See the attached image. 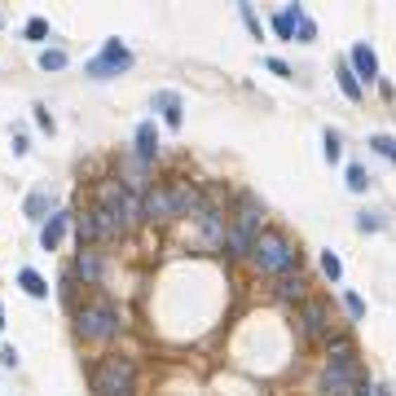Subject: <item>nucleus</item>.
Listing matches in <instances>:
<instances>
[{
	"instance_id": "nucleus-1",
	"label": "nucleus",
	"mask_w": 396,
	"mask_h": 396,
	"mask_svg": "<svg viewBox=\"0 0 396 396\" xmlns=\"http://www.w3.org/2000/svg\"><path fill=\"white\" fill-rule=\"evenodd\" d=\"M93 396H137V366L132 357H102L93 366Z\"/></svg>"
},
{
	"instance_id": "nucleus-2",
	"label": "nucleus",
	"mask_w": 396,
	"mask_h": 396,
	"mask_svg": "<svg viewBox=\"0 0 396 396\" xmlns=\"http://www.w3.org/2000/svg\"><path fill=\"white\" fill-rule=\"evenodd\" d=\"M251 260H256V269L260 273H277V277H286L295 269V260H300V251L277 234V229H260L256 242H251Z\"/></svg>"
},
{
	"instance_id": "nucleus-3",
	"label": "nucleus",
	"mask_w": 396,
	"mask_h": 396,
	"mask_svg": "<svg viewBox=\"0 0 396 396\" xmlns=\"http://www.w3.org/2000/svg\"><path fill=\"white\" fill-rule=\"evenodd\" d=\"M119 326H124V317H119V308H114L110 300H88L84 308L75 312V335L88 339V343L114 339V335H119Z\"/></svg>"
},
{
	"instance_id": "nucleus-4",
	"label": "nucleus",
	"mask_w": 396,
	"mask_h": 396,
	"mask_svg": "<svg viewBox=\"0 0 396 396\" xmlns=\"http://www.w3.org/2000/svg\"><path fill=\"white\" fill-rule=\"evenodd\" d=\"M260 220H264V207L256 203V194H242V198H238L234 229L225 234V242L234 246V256H251V242H256V234H260Z\"/></svg>"
},
{
	"instance_id": "nucleus-5",
	"label": "nucleus",
	"mask_w": 396,
	"mask_h": 396,
	"mask_svg": "<svg viewBox=\"0 0 396 396\" xmlns=\"http://www.w3.org/2000/svg\"><path fill=\"white\" fill-rule=\"evenodd\" d=\"M75 229H79V242H119L124 238V220L102 211V207H88L75 220Z\"/></svg>"
},
{
	"instance_id": "nucleus-6",
	"label": "nucleus",
	"mask_w": 396,
	"mask_h": 396,
	"mask_svg": "<svg viewBox=\"0 0 396 396\" xmlns=\"http://www.w3.org/2000/svg\"><path fill=\"white\" fill-rule=\"evenodd\" d=\"M132 66V53H128V44H119V40H106L102 44V53H97L84 71L93 75V79H110V75H119V71H128Z\"/></svg>"
},
{
	"instance_id": "nucleus-7",
	"label": "nucleus",
	"mask_w": 396,
	"mask_h": 396,
	"mask_svg": "<svg viewBox=\"0 0 396 396\" xmlns=\"http://www.w3.org/2000/svg\"><path fill=\"white\" fill-rule=\"evenodd\" d=\"M168 198H172V216H203V190L194 185V180L185 176H176L172 185H168Z\"/></svg>"
},
{
	"instance_id": "nucleus-8",
	"label": "nucleus",
	"mask_w": 396,
	"mask_h": 396,
	"mask_svg": "<svg viewBox=\"0 0 396 396\" xmlns=\"http://www.w3.org/2000/svg\"><path fill=\"white\" fill-rule=\"evenodd\" d=\"M300 322L308 339H330V308L322 300H304L300 304Z\"/></svg>"
},
{
	"instance_id": "nucleus-9",
	"label": "nucleus",
	"mask_w": 396,
	"mask_h": 396,
	"mask_svg": "<svg viewBox=\"0 0 396 396\" xmlns=\"http://www.w3.org/2000/svg\"><path fill=\"white\" fill-rule=\"evenodd\" d=\"M141 220H172V198H168V185H150L141 198Z\"/></svg>"
},
{
	"instance_id": "nucleus-10",
	"label": "nucleus",
	"mask_w": 396,
	"mask_h": 396,
	"mask_svg": "<svg viewBox=\"0 0 396 396\" xmlns=\"http://www.w3.org/2000/svg\"><path fill=\"white\" fill-rule=\"evenodd\" d=\"M352 75H357V84H361V79H366V84H370V79H378V58H374V48L370 44H352Z\"/></svg>"
},
{
	"instance_id": "nucleus-11",
	"label": "nucleus",
	"mask_w": 396,
	"mask_h": 396,
	"mask_svg": "<svg viewBox=\"0 0 396 396\" xmlns=\"http://www.w3.org/2000/svg\"><path fill=\"white\" fill-rule=\"evenodd\" d=\"M154 154H159V128L145 119L141 128H137V150H132V159H141V163H154Z\"/></svg>"
},
{
	"instance_id": "nucleus-12",
	"label": "nucleus",
	"mask_w": 396,
	"mask_h": 396,
	"mask_svg": "<svg viewBox=\"0 0 396 396\" xmlns=\"http://www.w3.org/2000/svg\"><path fill=\"white\" fill-rule=\"evenodd\" d=\"M66 225H71V216H66V211H58V216H48V220H44V229H40V246H44V251H58V242H62V234H66Z\"/></svg>"
},
{
	"instance_id": "nucleus-13",
	"label": "nucleus",
	"mask_w": 396,
	"mask_h": 396,
	"mask_svg": "<svg viewBox=\"0 0 396 396\" xmlns=\"http://www.w3.org/2000/svg\"><path fill=\"white\" fill-rule=\"evenodd\" d=\"M300 5H286V9H277L273 13V31H277V36H282V40H295V27H300Z\"/></svg>"
},
{
	"instance_id": "nucleus-14",
	"label": "nucleus",
	"mask_w": 396,
	"mask_h": 396,
	"mask_svg": "<svg viewBox=\"0 0 396 396\" xmlns=\"http://www.w3.org/2000/svg\"><path fill=\"white\" fill-rule=\"evenodd\" d=\"M154 110H163V119H168L172 128H180V93H172V88L154 93Z\"/></svg>"
},
{
	"instance_id": "nucleus-15",
	"label": "nucleus",
	"mask_w": 396,
	"mask_h": 396,
	"mask_svg": "<svg viewBox=\"0 0 396 396\" xmlns=\"http://www.w3.org/2000/svg\"><path fill=\"white\" fill-rule=\"evenodd\" d=\"M75 273L84 277V282H102V256H97V251H79L75 256Z\"/></svg>"
},
{
	"instance_id": "nucleus-16",
	"label": "nucleus",
	"mask_w": 396,
	"mask_h": 396,
	"mask_svg": "<svg viewBox=\"0 0 396 396\" xmlns=\"http://www.w3.org/2000/svg\"><path fill=\"white\" fill-rule=\"evenodd\" d=\"M18 282H22V291L31 295V300H44V295H48V282H44L36 269H22V273H18Z\"/></svg>"
},
{
	"instance_id": "nucleus-17",
	"label": "nucleus",
	"mask_w": 396,
	"mask_h": 396,
	"mask_svg": "<svg viewBox=\"0 0 396 396\" xmlns=\"http://www.w3.org/2000/svg\"><path fill=\"white\" fill-rule=\"evenodd\" d=\"M203 234H207V242H225V225H220V211H211V207H203Z\"/></svg>"
},
{
	"instance_id": "nucleus-18",
	"label": "nucleus",
	"mask_w": 396,
	"mask_h": 396,
	"mask_svg": "<svg viewBox=\"0 0 396 396\" xmlns=\"http://www.w3.org/2000/svg\"><path fill=\"white\" fill-rule=\"evenodd\" d=\"M339 88L348 102H361V84H357V75H352V66H339Z\"/></svg>"
},
{
	"instance_id": "nucleus-19",
	"label": "nucleus",
	"mask_w": 396,
	"mask_h": 396,
	"mask_svg": "<svg viewBox=\"0 0 396 396\" xmlns=\"http://www.w3.org/2000/svg\"><path fill=\"white\" fill-rule=\"evenodd\" d=\"M370 150L396 163V137H388V132H374V137H370Z\"/></svg>"
},
{
	"instance_id": "nucleus-20",
	"label": "nucleus",
	"mask_w": 396,
	"mask_h": 396,
	"mask_svg": "<svg viewBox=\"0 0 396 396\" xmlns=\"http://www.w3.org/2000/svg\"><path fill=\"white\" fill-rule=\"evenodd\" d=\"M277 295H282V300H300L304 304V282H300V277H282V286H277Z\"/></svg>"
},
{
	"instance_id": "nucleus-21",
	"label": "nucleus",
	"mask_w": 396,
	"mask_h": 396,
	"mask_svg": "<svg viewBox=\"0 0 396 396\" xmlns=\"http://www.w3.org/2000/svg\"><path fill=\"white\" fill-rule=\"evenodd\" d=\"M366 185H370V176H366V168H361V163H348V190H352V194H361Z\"/></svg>"
},
{
	"instance_id": "nucleus-22",
	"label": "nucleus",
	"mask_w": 396,
	"mask_h": 396,
	"mask_svg": "<svg viewBox=\"0 0 396 396\" xmlns=\"http://www.w3.org/2000/svg\"><path fill=\"white\" fill-rule=\"evenodd\" d=\"M44 211H48V194H31L27 198V216L31 220H44Z\"/></svg>"
},
{
	"instance_id": "nucleus-23",
	"label": "nucleus",
	"mask_w": 396,
	"mask_h": 396,
	"mask_svg": "<svg viewBox=\"0 0 396 396\" xmlns=\"http://www.w3.org/2000/svg\"><path fill=\"white\" fill-rule=\"evenodd\" d=\"M322 273L330 277V282H339V277H343V264H339L335 251H326V256H322Z\"/></svg>"
},
{
	"instance_id": "nucleus-24",
	"label": "nucleus",
	"mask_w": 396,
	"mask_h": 396,
	"mask_svg": "<svg viewBox=\"0 0 396 396\" xmlns=\"http://www.w3.org/2000/svg\"><path fill=\"white\" fill-rule=\"evenodd\" d=\"M40 66H44V71H62V66H66V53H62V48H44V53H40Z\"/></svg>"
},
{
	"instance_id": "nucleus-25",
	"label": "nucleus",
	"mask_w": 396,
	"mask_h": 396,
	"mask_svg": "<svg viewBox=\"0 0 396 396\" xmlns=\"http://www.w3.org/2000/svg\"><path fill=\"white\" fill-rule=\"evenodd\" d=\"M242 22L251 27V36H256V40L264 36V27H260V18H256V9H251V5H242Z\"/></svg>"
},
{
	"instance_id": "nucleus-26",
	"label": "nucleus",
	"mask_w": 396,
	"mask_h": 396,
	"mask_svg": "<svg viewBox=\"0 0 396 396\" xmlns=\"http://www.w3.org/2000/svg\"><path fill=\"white\" fill-rule=\"evenodd\" d=\"M44 36H48V22L44 18H31L27 22V40H44Z\"/></svg>"
},
{
	"instance_id": "nucleus-27",
	"label": "nucleus",
	"mask_w": 396,
	"mask_h": 396,
	"mask_svg": "<svg viewBox=\"0 0 396 396\" xmlns=\"http://www.w3.org/2000/svg\"><path fill=\"white\" fill-rule=\"evenodd\" d=\"M326 159L339 163V137H335V132H326Z\"/></svg>"
},
{
	"instance_id": "nucleus-28",
	"label": "nucleus",
	"mask_w": 396,
	"mask_h": 396,
	"mask_svg": "<svg viewBox=\"0 0 396 396\" xmlns=\"http://www.w3.org/2000/svg\"><path fill=\"white\" fill-rule=\"evenodd\" d=\"M343 304H348V312H352V317H366V300H361V295H348Z\"/></svg>"
},
{
	"instance_id": "nucleus-29",
	"label": "nucleus",
	"mask_w": 396,
	"mask_h": 396,
	"mask_svg": "<svg viewBox=\"0 0 396 396\" xmlns=\"http://www.w3.org/2000/svg\"><path fill=\"white\" fill-rule=\"evenodd\" d=\"M295 31H300V40H312V36H317V27L308 22V13H300V27H295Z\"/></svg>"
},
{
	"instance_id": "nucleus-30",
	"label": "nucleus",
	"mask_w": 396,
	"mask_h": 396,
	"mask_svg": "<svg viewBox=\"0 0 396 396\" xmlns=\"http://www.w3.org/2000/svg\"><path fill=\"white\" fill-rule=\"evenodd\" d=\"M36 124H40L44 132H53V114H48V106H36Z\"/></svg>"
},
{
	"instance_id": "nucleus-31",
	"label": "nucleus",
	"mask_w": 396,
	"mask_h": 396,
	"mask_svg": "<svg viewBox=\"0 0 396 396\" xmlns=\"http://www.w3.org/2000/svg\"><path fill=\"white\" fill-rule=\"evenodd\" d=\"M0 366H5V370L18 366V348H0Z\"/></svg>"
},
{
	"instance_id": "nucleus-32",
	"label": "nucleus",
	"mask_w": 396,
	"mask_h": 396,
	"mask_svg": "<svg viewBox=\"0 0 396 396\" xmlns=\"http://www.w3.org/2000/svg\"><path fill=\"white\" fill-rule=\"evenodd\" d=\"M378 225H383L378 216H357V229H361V234H366V229H378Z\"/></svg>"
},
{
	"instance_id": "nucleus-33",
	"label": "nucleus",
	"mask_w": 396,
	"mask_h": 396,
	"mask_svg": "<svg viewBox=\"0 0 396 396\" xmlns=\"http://www.w3.org/2000/svg\"><path fill=\"white\" fill-rule=\"evenodd\" d=\"M269 71H273V75H291V66H286L282 58H269Z\"/></svg>"
},
{
	"instance_id": "nucleus-34",
	"label": "nucleus",
	"mask_w": 396,
	"mask_h": 396,
	"mask_svg": "<svg viewBox=\"0 0 396 396\" xmlns=\"http://www.w3.org/2000/svg\"><path fill=\"white\" fill-rule=\"evenodd\" d=\"M0 330H5V308H0Z\"/></svg>"
},
{
	"instance_id": "nucleus-35",
	"label": "nucleus",
	"mask_w": 396,
	"mask_h": 396,
	"mask_svg": "<svg viewBox=\"0 0 396 396\" xmlns=\"http://www.w3.org/2000/svg\"><path fill=\"white\" fill-rule=\"evenodd\" d=\"M0 27H5V18H0Z\"/></svg>"
}]
</instances>
